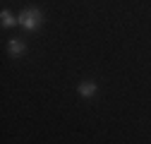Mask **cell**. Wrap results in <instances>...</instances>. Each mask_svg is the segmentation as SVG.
<instances>
[{"label":"cell","instance_id":"obj_1","mask_svg":"<svg viewBox=\"0 0 151 144\" xmlns=\"http://www.w3.org/2000/svg\"><path fill=\"white\" fill-rule=\"evenodd\" d=\"M41 22H43V14H41L39 7H27V10H22V14H19V24H22L27 31H36V29L41 27Z\"/></svg>","mask_w":151,"mask_h":144},{"label":"cell","instance_id":"obj_2","mask_svg":"<svg viewBox=\"0 0 151 144\" xmlns=\"http://www.w3.org/2000/svg\"><path fill=\"white\" fill-rule=\"evenodd\" d=\"M7 50H10V55H12V58H22V55H24V50H27V46H24L22 39H12V41L7 43Z\"/></svg>","mask_w":151,"mask_h":144},{"label":"cell","instance_id":"obj_3","mask_svg":"<svg viewBox=\"0 0 151 144\" xmlns=\"http://www.w3.org/2000/svg\"><path fill=\"white\" fill-rule=\"evenodd\" d=\"M77 91H79L82 99H93V96H96V84H93V82H82L77 86Z\"/></svg>","mask_w":151,"mask_h":144},{"label":"cell","instance_id":"obj_4","mask_svg":"<svg viewBox=\"0 0 151 144\" xmlns=\"http://www.w3.org/2000/svg\"><path fill=\"white\" fill-rule=\"evenodd\" d=\"M0 22H3V27L7 29V27H14V24H19V17H14L10 10H3V12H0Z\"/></svg>","mask_w":151,"mask_h":144}]
</instances>
